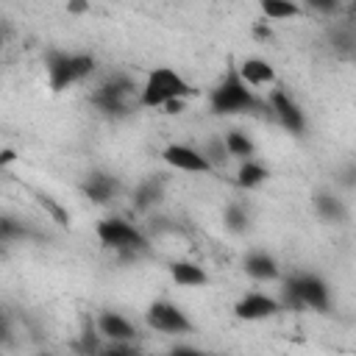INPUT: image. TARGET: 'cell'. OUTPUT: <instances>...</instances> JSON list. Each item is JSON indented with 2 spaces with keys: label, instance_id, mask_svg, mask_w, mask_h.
I'll list each match as a JSON object with an SVG mask.
<instances>
[{
  "label": "cell",
  "instance_id": "obj_1",
  "mask_svg": "<svg viewBox=\"0 0 356 356\" xmlns=\"http://www.w3.org/2000/svg\"><path fill=\"white\" fill-rule=\"evenodd\" d=\"M209 111L217 117H234V114H256V111H270L267 100H261L256 95V89H250L236 64H228L222 81L211 89L209 95Z\"/></svg>",
  "mask_w": 356,
  "mask_h": 356
},
{
  "label": "cell",
  "instance_id": "obj_2",
  "mask_svg": "<svg viewBox=\"0 0 356 356\" xmlns=\"http://www.w3.org/2000/svg\"><path fill=\"white\" fill-rule=\"evenodd\" d=\"M195 95H197V89L175 67L161 64L145 75L136 106L139 108H164L172 100H192Z\"/></svg>",
  "mask_w": 356,
  "mask_h": 356
},
{
  "label": "cell",
  "instance_id": "obj_3",
  "mask_svg": "<svg viewBox=\"0 0 356 356\" xmlns=\"http://www.w3.org/2000/svg\"><path fill=\"white\" fill-rule=\"evenodd\" d=\"M139 89H142V86H136V81H134L131 75H125V72H111V75L92 92L89 103H92L100 114H106V117H125V114H131L134 108H139V106H136Z\"/></svg>",
  "mask_w": 356,
  "mask_h": 356
},
{
  "label": "cell",
  "instance_id": "obj_4",
  "mask_svg": "<svg viewBox=\"0 0 356 356\" xmlns=\"http://www.w3.org/2000/svg\"><path fill=\"white\" fill-rule=\"evenodd\" d=\"M97 61L92 53H67V50H50L47 61H44V72H47V86L50 92H64L81 81H86L89 75H95Z\"/></svg>",
  "mask_w": 356,
  "mask_h": 356
},
{
  "label": "cell",
  "instance_id": "obj_5",
  "mask_svg": "<svg viewBox=\"0 0 356 356\" xmlns=\"http://www.w3.org/2000/svg\"><path fill=\"white\" fill-rule=\"evenodd\" d=\"M284 309H312L328 312L331 309V289L317 273H292L284 278Z\"/></svg>",
  "mask_w": 356,
  "mask_h": 356
},
{
  "label": "cell",
  "instance_id": "obj_6",
  "mask_svg": "<svg viewBox=\"0 0 356 356\" xmlns=\"http://www.w3.org/2000/svg\"><path fill=\"white\" fill-rule=\"evenodd\" d=\"M95 236L106 250H114L122 259H136L142 250H147V236L125 217H103L95 228Z\"/></svg>",
  "mask_w": 356,
  "mask_h": 356
},
{
  "label": "cell",
  "instance_id": "obj_7",
  "mask_svg": "<svg viewBox=\"0 0 356 356\" xmlns=\"http://www.w3.org/2000/svg\"><path fill=\"white\" fill-rule=\"evenodd\" d=\"M145 323H147L150 331L170 334V337H181V334H192L195 331V323L172 300H153L147 306V312H145Z\"/></svg>",
  "mask_w": 356,
  "mask_h": 356
},
{
  "label": "cell",
  "instance_id": "obj_8",
  "mask_svg": "<svg viewBox=\"0 0 356 356\" xmlns=\"http://www.w3.org/2000/svg\"><path fill=\"white\" fill-rule=\"evenodd\" d=\"M267 106H270V114L278 120V125L284 131H289L292 136H300L306 131V114H303L300 103L289 95V89H284V86L270 89Z\"/></svg>",
  "mask_w": 356,
  "mask_h": 356
},
{
  "label": "cell",
  "instance_id": "obj_9",
  "mask_svg": "<svg viewBox=\"0 0 356 356\" xmlns=\"http://www.w3.org/2000/svg\"><path fill=\"white\" fill-rule=\"evenodd\" d=\"M161 159H164L167 167H172L178 172H192V175H211V172H217L209 164V159L203 156V150L195 147V145H186V142H170V145H164Z\"/></svg>",
  "mask_w": 356,
  "mask_h": 356
},
{
  "label": "cell",
  "instance_id": "obj_10",
  "mask_svg": "<svg viewBox=\"0 0 356 356\" xmlns=\"http://www.w3.org/2000/svg\"><path fill=\"white\" fill-rule=\"evenodd\" d=\"M278 312H284V303L267 292H245L236 306H234V314L245 323H259V320H270L275 317Z\"/></svg>",
  "mask_w": 356,
  "mask_h": 356
},
{
  "label": "cell",
  "instance_id": "obj_11",
  "mask_svg": "<svg viewBox=\"0 0 356 356\" xmlns=\"http://www.w3.org/2000/svg\"><path fill=\"white\" fill-rule=\"evenodd\" d=\"M95 328L106 342H136V325L120 312H111V309L100 312L95 320Z\"/></svg>",
  "mask_w": 356,
  "mask_h": 356
},
{
  "label": "cell",
  "instance_id": "obj_12",
  "mask_svg": "<svg viewBox=\"0 0 356 356\" xmlns=\"http://www.w3.org/2000/svg\"><path fill=\"white\" fill-rule=\"evenodd\" d=\"M242 270L248 278L259 281V284H270V281H281V264L273 253L267 250H250L242 259Z\"/></svg>",
  "mask_w": 356,
  "mask_h": 356
},
{
  "label": "cell",
  "instance_id": "obj_13",
  "mask_svg": "<svg viewBox=\"0 0 356 356\" xmlns=\"http://www.w3.org/2000/svg\"><path fill=\"white\" fill-rule=\"evenodd\" d=\"M242 81L250 86V89H261V86H275L278 83V75H275V67L261 58V56H248L236 64Z\"/></svg>",
  "mask_w": 356,
  "mask_h": 356
},
{
  "label": "cell",
  "instance_id": "obj_14",
  "mask_svg": "<svg viewBox=\"0 0 356 356\" xmlns=\"http://www.w3.org/2000/svg\"><path fill=\"white\" fill-rule=\"evenodd\" d=\"M83 195L97 206L111 203L120 195V181L106 170H92L86 175V181H83Z\"/></svg>",
  "mask_w": 356,
  "mask_h": 356
},
{
  "label": "cell",
  "instance_id": "obj_15",
  "mask_svg": "<svg viewBox=\"0 0 356 356\" xmlns=\"http://www.w3.org/2000/svg\"><path fill=\"white\" fill-rule=\"evenodd\" d=\"M312 206H314V214L320 220H325V222H345L348 220V206L334 192H317Z\"/></svg>",
  "mask_w": 356,
  "mask_h": 356
},
{
  "label": "cell",
  "instance_id": "obj_16",
  "mask_svg": "<svg viewBox=\"0 0 356 356\" xmlns=\"http://www.w3.org/2000/svg\"><path fill=\"white\" fill-rule=\"evenodd\" d=\"M170 278H172V284L186 286V289H195V286H206L209 284V273L200 264L184 261V259L170 264Z\"/></svg>",
  "mask_w": 356,
  "mask_h": 356
},
{
  "label": "cell",
  "instance_id": "obj_17",
  "mask_svg": "<svg viewBox=\"0 0 356 356\" xmlns=\"http://www.w3.org/2000/svg\"><path fill=\"white\" fill-rule=\"evenodd\" d=\"M225 139V147H228V156L236 159V161H250L256 159V142L242 131V128H231L222 134Z\"/></svg>",
  "mask_w": 356,
  "mask_h": 356
},
{
  "label": "cell",
  "instance_id": "obj_18",
  "mask_svg": "<svg viewBox=\"0 0 356 356\" xmlns=\"http://www.w3.org/2000/svg\"><path fill=\"white\" fill-rule=\"evenodd\" d=\"M164 197V184L161 178H147L134 189V209L136 211H150L159 206V200Z\"/></svg>",
  "mask_w": 356,
  "mask_h": 356
},
{
  "label": "cell",
  "instance_id": "obj_19",
  "mask_svg": "<svg viewBox=\"0 0 356 356\" xmlns=\"http://www.w3.org/2000/svg\"><path fill=\"white\" fill-rule=\"evenodd\" d=\"M267 178H270V170L259 159L239 161V170H236V186L239 189H259L261 184H267Z\"/></svg>",
  "mask_w": 356,
  "mask_h": 356
},
{
  "label": "cell",
  "instance_id": "obj_20",
  "mask_svg": "<svg viewBox=\"0 0 356 356\" xmlns=\"http://www.w3.org/2000/svg\"><path fill=\"white\" fill-rule=\"evenodd\" d=\"M259 11H261V19H267V22H284V19L300 17L303 6H298L292 0H264V3H259Z\"/></svg>",
  "mask_w": 356,
  "mask_h": 356
},
{
  "label": "cell",
  "instance_id": "obj_21",
  "mask_svg": "<svg viewBox=\"0 0 356 356\" xmlns=\"http://www.w3.org/2000/svg\"><path fill=\"white\" fill-rule=\"evenodd\" d=\"M328 42L339 56H356V28L350 22H337L328 28Z\"/></svg>",
  "mask_w": 356,
  "mask_h": 356
},
{
  "label": "cell",
  "instance_id": "obj_22",
  "mask_svg": "<svg viewBox=\"0 0 356 356\" xmlns=\"http://www.w3.org/2000/svg\"><path fill=\"white\" fill-rule=\"evenodd\" d=\"M200 150H203V156L209 159V164H211L214 170H225V164L231 161V156H228V147H225V139H222V134H220V136H209V139L200 145Z\"/></svg>",
  "mask_w": 356,
  "mask_h": 356
},
{
  "label": "cell",
  "instance_id": "obj_23",
  "mask_svg": "<svg viewBox=\"0 0 356 356\" xmlns=\"http://www.w3.org/2000/svg\"><path fill=\"white\" fill-rule=\"evenodd\" d=\"M225 228L231 231V234H245L248 228H250V214H248V209L245 206H239V203H231L228 209H225Z\"/></svg>",
  "mask_w": 356,
  "mask_h": 356
},
{
  "label": "cell",
  "instance_id": "obj_24",
  "mask_svg": "<svg viewBox=\"0 0 356 356\" xmlns=\"http://www.w3.org/2000/svg\"><path fill=\"white\" fill-rule=\"evenodd\" d=\"M36 197H39V206H42V209H44V211H47V214H50L61 228H67V225H70V214H67V211H64V209H61L50 195H36Z\"/></svg>",
  "mask_w": 356,
  "mask_h": 356
},
{
  "label": "cell",
  "instance_id": "obj_25",
  "mask_svg": "<svg viewBox=\"0 0 356 356\" xmlns=\"http://www.w3.org/2000/svg\"><path fill=\"white\" fill-rule=\"evenodd\" d=\"M100 356H142V350L134 342H106Z\"/></svg>",
  "mask_w": 356,
  "mask_h": 356
},
{
  "label": "cell",
  "instance_id": "obj_26",
  "mask_svg": "<svg viewBox=\"0 0 356 356\" xmlns=\"http://www.w3.org/2000/svg\"><path fill=\"white\" fill-rule=\"evenodd\" d=\"M167 356H209V353L195 348V345H175V348L167 350Z\"/></svg>",
  "mask_w": 356,
  "mask_h": 356
},
{
  "label": "cell",
  "instance_id": "obj_27",
  "mask_svg": "<svg viewBox=\"0 0 356 356\" xmlns=\"http://www.w3.org/2000/svg\"><path fill=\"white\" fill-rule=\"evenodd\" d=\"M309 8H312V11H320V14H337V11H339V3H337V0H328V3H325V0H312Z\"/></svg>",
  "mask_w": 356,
  "mask_h": 356
},
{
  "label": "cell",
  "instance_id": "obj_28",
  "mask_svg": "<svg viewBox=\"0 0 356 356\" xmlns=\"http://www.w3.org/2000/svg\"><path fill=\"white\" fill-rule=\"evenodd\" d=\"M273 36V31H270V22L267 19H256L253 22V39H259V42H267Z\"/></svg>",
  "mask_w": 356,
  "mask_h": 356
},
{
  "label": "cell",
  "instance_id": "obj_29",
  "mask_svg": "<svg viewBox=\"0 0 356 356\" xmlns=\"http://www.w3.org/2000/svg\"><path fill=\"white\" fill-rule=\"evenodd\" d=\"M184 108H186V100H172V103H167L161 111H164V114H181Z\"/></svg>",
  "mask_w": 356,
  "mask_h": 356
},
{
  "label": "cell",
  "instance_id": "obj_30",
  "mask_svg": "<svg viewBox=\"0 0 356 356\" xmlns=\"http://www.w3.org/2000/svg\"><path fill=\"white\" fill-rule=\"evenodd\" d=\"M14 159H17V153H14L11 147H3V150H0V167H8Z\"/></svg>",
  "mask_w": 356,
  "mask_h": 356
},
{
  "label": "cell",
  "instance_id": "obj_31",
  "mask_svg": "<svg viewBox=\"0 0 356 356\" xmlns=\"http://www.w3.org/2000/svg\"><path fill=\"white\" fill-rule=\"evenodd\" d=\"M342 184H345V186H356V167H353V164L342 172Z\"/></svg>",
  "mask_w": 356,
  "mask_h": 356
},
{
  "label": "cell",
  "instance_id": "obj_32",
  "mask_svg": "<svg viewBox=\"0 0 356 356\" xmlns=\"http://www.w3.org/2000/svg\"><path fill=\"white\" fill-rule=\"evenodd\" d=\"M67 11L70 14H83V11H89V6L86 3H67Z\"/></svg>",
  "mask_w": 356,
  "mask_h": 356
},
{
  "label": "cell",
  "instance_id": "obj_33",
  "mask_svg": "<svg viewBox=\"0 0 356 356\" xmlns=\"http://www.w3.org/2000/svg\"><path fill=\"white\" fill-rule=\"evenodd\" d=\"M209 356H228V353H209Z\"/></svg>",
  "mask_w": 356,
  "mask_h": 356
},
{
  "label": "cell",
  "instance_id": "obj_34",
  "mask_svg": "<svg viewBox=\"0 0 356 356\" xmlns=\"http://www.w3.org/2000/svg\"><path fill=\"white\" fill-rule=\"evenodd\" d=\"M39 356H56V353H39Z\"/></svg>",
  "mask_w": 356,
  "mask_h": 356
},
{
  "label": "cell",
  "instance_id": "obj_35",
  "mask_svg": "<svg viewBox=\"0 0 356 356\" xmlns=\"http://www.w3.org/2000/svg\"><path fill=\"white\" fill-rule=\"evenodd\" d=\"M353 14H356V6H353Z\"/></svg>",
  "mask_w": 356,
  "mask_h": 356
}]
</instances>
